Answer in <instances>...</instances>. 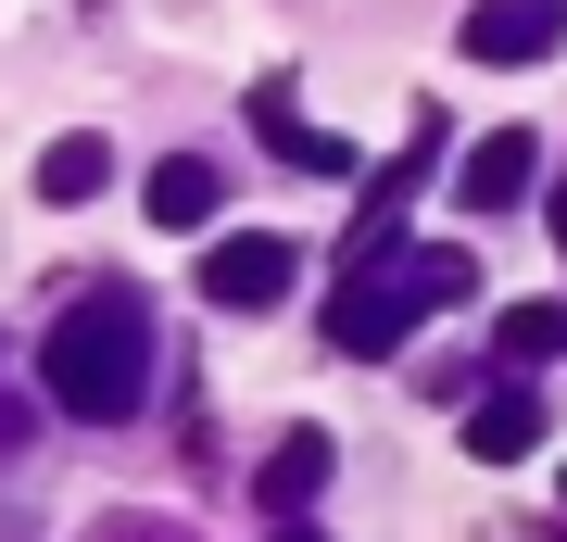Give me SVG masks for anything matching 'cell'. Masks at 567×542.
Listing matches in <instances>:
<instances>
[{"instance_id":"6da1fadb","label":"cell","mask_w":567,"mask_h":542,"mask_svg":"<svg viewBox=\"0 0 567 542\" xmlns=\"http://www.w3.org/2000/svg\"><path fill=\"white\" fill-rule=\"evenodd\" d=\"M39 391L63 403V417H89V429H126L152 403V303L126 290V278L76 290L39 328Z\"/></svg>"},{"instance_id":"7a4b0ae2","label":"cell","mask_w":567,"mask_h":542,"mask_svg":"<svg viewBox=\"0 0 567 542\" xmlns=\"http://www.w3.org/2000/svg\"><path fill=\"white\" fill-rule=\"evenodd\" d=\"M466 278H480V265H466L454 241L391 253V265H353V278L328 290V341H341V354H391V341H416L442 303H466Z\"/></svg>"},{"instance_id":"3957f363","label":"cell","mask_w":567,"mask_h":542,"mask_svg":"<svg viewBox=\"0 0 567 542\" xmlns=\"http://www.w3.org/2000/svg\"><path fill=\"white\" fill-rule=\"evenodd\" d=\"M290 278H303V241L290 227H240V241L203 253V303L215 316H265V303H290Z\"/></svg>"},{"instance_id":"277c9868","label":"cell","mask_w":567,"mask_h":542,"mask_svg":"<svg viewBox=\"0 0 567 542\" xmlns=\"http://www.w3.org/2000/svg\"><path fill=\"white\" fill-rule=\"evenodd\" d=\"M529 190H543V126H492V140L454 152V202L466 215H517Z\"/></svg>"},{"instance_id":"5b68a950","label":"cell","mask_w":567,"mask_h":542,"mask_svg":"<svg viewBox=\"0 0 567 542\" xmlns=\"http://www.w3.org/2000/svg\"><path fill=\"white\" fill-rule=\"evenodd\" d=\"M555 39H567V0H466V25H454L466 63H543Z\"/></svg>"},{"instance_id":"8992f818","label":"cell","mask_w":567,"mask_h":542,"mask_svg":"<svg viewBox=\"0 0 567 542\" xmlns=\"http://www.w3.org/2000/svg\"><path fill=\"white\" fill-rule=\"evenodd\" d=\"M529 442H543V391H529V379H505V391L466 403V454H480V467H517Z\"/></svg>"},{"instance_id":"52a82bcc","label":"cell","mask_w":567,"mask_h":542,"mask_svg":"<svg viewBox=\"0 0 567 542\" xmlns=\"http://www.w3.org/2000/svg\"><path fill=\"white\" fill-rule=\"evenodd\" d=\"M140 202H152V227H215V202H227V177H215V152H164Z\"/></svg>"},{"instance_id":"ba28073f","label":"cell","mask_w":567,"mask_h":542,"mask_svg":"<svg viewBox=\"0 0 567 542\" xmlns=\"http://www.w3.org/2000/svg\"><path fill=\"white\" fill-rule=\"evenodd\" d=\"M252 492H265V518H303V504L328 492V429H290V442L252 467Z\"/></svg>"},{"instance_id":"9c48e42d","label":"cell","mask_w":567,"mask_h":542,"mask_svg":"<svg viewBox=\"0 0 567 542\" xmlns=\"http://www.w3.org/2000/svg\"><path fill=\"white\" fill-rule=\"evenodd\" d=\"M102 190H114V140H89V126H76V140L39 152V202H51V215H76V202H102Z\"/></svg>"},{"instance_id":"30bf717a","label":"cell","mask_w":567,"mask_h":542,"mask_svg":"<svg viewBox=\"0 0 567 542\" xmlns=\"http://www.w3.org/2000/svg\"><path fill=\"white\" fill-rule=\"evenodd\" d=\"M492 354L505 366H555L567 354V303H505V316H492Z\"/></svg>"},{"instance_id":"8fae6325","label":"cell","mask_w":567,"mask_h":542,"mask_svg":"<svg viewBox=\"0 0 567 542\" xmlns=\"http://www.w3.org/2000/svg\"><path fill=\"white\" fill-rule=\"evenodd\" d=\"M543 215H555V253H567V177H555V190H543Z\"/></svg>"},{"instance_id":"7c38bea8","label":"cell","mask_w":567,"mask_h":542,"mask_svg":"<svg viewBox=\"0 0 567 542\" xmlns=\"http://www.w3.org/2000/svg\"><path fill=\"white\" fill-rule=\"evenodd\" d=\"M278 542H316V530H303V518H278Z\"/></svg>"},{"instance_id":"4fadbf2b","label":"cell","mask_w":567,"mask_h":542,"mask_svg":"<svg viewBox=\"0 0 567 542\" xmlns=\"http://www.w3.org/2000/svg\"><path fill=\"white\" fill-rule=\"evenodd\" d=\"M126 542H152V530H126Z\"/></svg>"}]
</instances>
